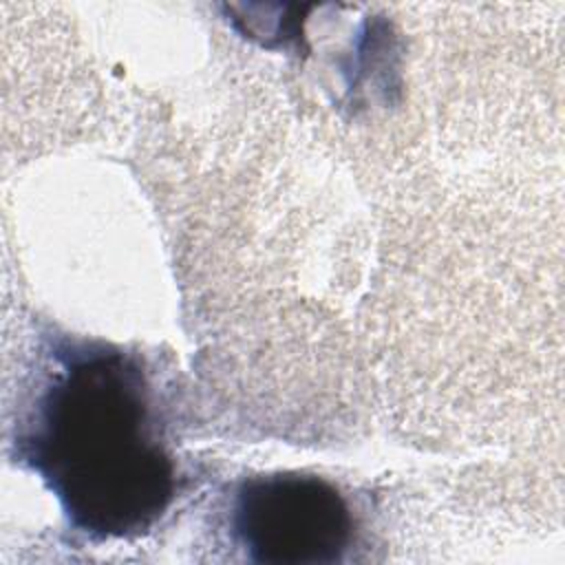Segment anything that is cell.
<instances>
[{"label":"cell","instance_id":"cell-1","mask_svg":"<svg viewBox=\"0 0 565 565\" xmlns=\"http://www.w3.org/2000/svg\"><path fill=\"white\" fill-rule=\"evenodd\" d=\"M18 459L95 539L146 534L177 494L141 362L102 342H66L15 437Z\"/></svg>","mask_w":565,"mask_h":565},{"label":"cell","instance_id":"cell-2","mask_svg":"<svg viewBox=\"0 0 565 565\" xmlns=\"http://www.w3.org/2000/svg\"><path fill=\"white\" fill-rule=\"evenodd\" d=\"M230 527L249 561L276 565L338 563L358 536L349 499L331 481L305 472H267L241 481Z\"/></svg>","mask_w":565,"mask_h":565}]
</instances>
